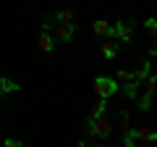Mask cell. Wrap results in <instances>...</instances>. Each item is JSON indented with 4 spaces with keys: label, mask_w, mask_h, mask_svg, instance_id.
I'll return each instance as SVG.
<instances>
[{
    "label": "cell",
    "mask_w": 157,
    "mask_h": 147,
    "mask_svg": "<svg viewBox=\"0 0 157 147\" xmlns=\"http://www.w3.org/2000/svg\"><path fill=\"white\" fill-rule=\"evenodd\" d=\"M92 87H94V92H97V97H100V100H105V97L115 95V92L121 89V84H118L115 79H110V76H97Z\"/></svg>",
    "instance_id": "obj_1"
},
{
    "label": "cell",
    "mask_w": 157,
    "mask_h": 147,
    "mask_svg": "<svg viewBox=\"0 0 157 147\" xmlns=\"http://www.w3.org/2000/svg\"><path fill=\"white\" fill-rule=\"evenodd\" d=\"M84 131H86L89 137H97V139H105V137L113 131V126L107 124L105 118H86V124H84Z\"/></svg>",
    "instance_id": "obj_2"
},
{
    "label": "cell",
    "mask_w": 157,
    "mask_h": 147,
    "mask_svg": "<svg viewBox=\"0 0 157 147\" xmlns=\"http://www.w3.org/2000/svg\"><path fill=\"white\" fill-rule=\"evenodd\" d=\"M73 34H76V24L73 21H60V24H55V29H52V40L55 42H71Z\"/></svg>",
    "instance_id": "obj_3"
},
{
    "label": "cell",
    "mask_w": 157,
    "mask_h": 147,
    "mask_svg": "<svg viewBox=\"0 0 157 147\" xmlns=\"http://www.w3.org/2000/svg\"><path fill=\"white\" fill-rule=\"evenodd\" d=\"M134 21H118L115 24V45H128L131 42V37H134Z\"/></svg>",
    "instance_id": "obj_4"
},
{
    "label": "cell",
    "mask_w": 157,
    "mask_h": 147,
    "mask_svg": "<svg viewBox=\"0 0 157 147\" xmlns=\"http://www.w3.org/2000/svg\"><path fill=\"white\" fill-rule=\"evenodd\" d=\"M92 29H94V34L97 37H105V40H110V42H115V26H113L110 21H94L92 24Z\"/></svg>",
    "instance_id": "obj_5"
},
{
    "label": "cell",
    "mask_w": 157,
    "mask_h": 147,
    "mask_svg": "<svg viewBox=\"0 0 157 147\" xmlns=\"http://www.w3.org/2000/svg\"><path fill=\"white\" fill-rule=\"evenodd\" d=\"M134 139H136V142H147V145H152V142H157V131L149 129V126H139V129H134Z\"/></svg>",
    "instance_id": "obj_6"
},
{
    "label": "cell",
    "mask_w": 157,
    "mask_h": 147,
    "mask_svg": "<svg viewBox=\"0 0 157 147\" xmlns=\"http://www.w3.org/2000/svg\"><path fill=\"white\" fill-rule=\"evenodd\" d=\"M149 74H152V71H149V61H141L139 66L131 71V81H134V84H141V81H144Z\"/></svg>",
    "instance_id": "obj_7"
},
{
    "label": "cell",
    "mask_w": 157,
    "mask_h": 147,
    "mask_svg": "<svg viewBox=\"0 0 157 147\" xmlns=\"http://www.w3.org/2000/svg\"><path fill=\"white\" fill-rule=\"evenodd\" d=\"M139 89H144L141 95H149V97H155V89H157V76H155V74H149V76H147V79L139 84Z\"/></svg>",
    "instance_id": "obj_8"
},
{
    "label": "cell",
    "mask_w": 157,
    "mask_h": 147,
    "mask_svg": "<svg viewBox=\"0 0 157 147\" xmlns=\"http://www.w3.org/2000/svg\"><path fill=\"white\" fill-rule=\"evenodd\" d=\"M37 45H39V50H45V53H52V50H55V40H52V34H47V32L39 34Z\"/></svg>",
    "instance_id": "obj_9"
},
{
    "label": "cell",
    "mask_w": 157,
    "mask_h": 147,
    "mask_svg": "<svg viewBox=\"0 0 157 147\" xmlns=\"http://www.w3.org/2000/svg\"><path fill=\"white\" fill-rule=\"evenodd\" d=\"M11 92H18L16 79H8V76H3V79H0V95H11Z\"/></svg>",
    "instance_id": "obj_10"
},
{
    "label": "cell",
    "mask_w": 157,
    "mask_h": 147,
    "mask_svg": "<svg viewBox=\"0 0 157 147\" xmlns=\"http://www.w3.org/2000/svg\"><path fill=\"white\" fill-rule=\"evenodd\" d=\"M115 55H118V45H115V42H102V58L113 61Z\"/></svg>",
    "instance_id": "obj_11"
},
{
    "label": "cell",
    "mask_w": 157,
    "mask_h": 147,
    "mask_svg": "<svg viewBox=\"0 0 157 147\" xmlns=\"http://www.w3.org/2000/svg\"><path fill=\"white\" fill-rule=\"evenodd\" d=\"M105 110H107V102H105V100L94 102V105H92V113H89V118H102V116H105Z\"/></svg>",
    "instance_id": "obj_12"
},
{
    "label": "cell",
    "mask_w": 157,
    "mask_h": 147,
    "mask_svg": "<svg viewBox=\"0 0 157 147\" xmlns=\"http://www.w3.org/2000/svg\"><path fill=\"white\" fill-rule=\"evenodd\" d=\"M52 18H55L58 24H60V21H71V18H73V13H71V8H60V11H55V13H52Z\"/></svg>",
    "instance_id": "obj_13"
},
{
    "label": "cell",
    "mask_w": 157,
    "mask_h": 147,
    "mask_svg": "<svg viewBox=\"0 0 157 147\" xmlns=\"http://www.w3.org/2000/svg\"><path fill=\"white\" fill-rule=\"evenodd\" d=\"M123 92H126V97H131V100H136V97H139V84H134V81H128V84H123Z\"/></svg>",
    "instance_id": "obj_14"
},
{
    "label": "cell",
    "mask_w": 157,
    "mask_h": 147,
    "mask_svg": "<svg viewBox=\"0 0 157 147\" xmlns=\"http://www.w3.org/2000/svg\"><path fill=\"white\" fill-rule=\"evenodd\" d=\"M152 100H155V97H149V95H139V97H136L139 110H149V108H152Z\"/></svg>",
    "instance_id": "obj_15"
},
{
    "label": "cell",
    "mask_w": 157,
    "mask_h": 147,
    "mask_svg": "<svg viewBox=\"0 0 157 147\" xmlns=\"http://www.w3.org/2000/svg\"><path fill=\"white\" fill-rule=\"evenodd\" d=\"M144 29H147L149 37H155V34H157V18H147V21H144Z\"/></svg>",
    "instance_id": "obj_16"
},
{
    "label": "cell",
    "mask_w": 157,
    "mask_h": 147,
    "mask_svg": "<svg viewBox=\"0 0 157 147\" xmlns=\"http://www.w3.org/2000/svg\"><path fill=\"white\" fill-rule=\"evenodd\" d=\"M55 18H52V16H47L45 18V21H42V32H47V34H52V29H55Z\"/></svg>",
    "instance_id": "obj_17"
},
{
    "label": "cell",
    "mask_w": 157,
    "mask_h": 147,
    "mask_svg": "<svg viewBox=\"0 0 157 147\" xmlns=\"http://www.w3.org/2000/svg\"><path fill=\"white\" fill-rule=\"evenodd\" d=\"M115 81L128 84V81H131V71H128V68H118V79H115Z\"/></svg>",
    "instance_id": "obj_18"
},
{
    "label": "cell",
    "mask_w": 157,
    "mask_h": 147,
    "mask_svg": "<svg viewBox=\"0 0 157 147\" xmlns=\"http://www.w3.org/2000/svg\"><path fill=\"white\" fill-rule=\"evenodd\" d=\"M118 124H121V129H128V113H126V110L118 113Z\"/></svg>",
    "instance_id": "obj_19"
},
{
    "label": "cell",
    "mask_w": 157,
    "mask_h": 147,
    "mask_svg": "<svg viewBox=\"0 0 157 147\" xmlns=\"http://www.w3.org/2000/svg\"><path fill=\"white\" fill-rule=\"evenodd\" d=\"M3 147H24V142H21V139H13V137H8V139L3 142Z\"/></svg>",
    "instance_id": "obj_20"
},
{
    "label": "cell",
    "mask_w": 157,
    "mask_h": 147,
    "mask_svg": "<svg viewBox=\"0 0 157 147\" xmlns=\"http://www.w3.org/2000/svg\"><path fill=\"white\" fill-rule=\"evenodd\" d=\"M134 139V129H123V142H131Z\"/></svg>",
    "instance_id": "obj_21"
},
{
    "label": "cell",
    "mask_w": 157,
    "mask_h": 147,
    "mask_svg": "<svg viewBox=\"0 0 157 147\" xmlns=\"http://www.w3.org/2000/svg\"><path fill=\"white\" fill-rule=\"evenodd\" d=\"M123 147H141V142H136V139H131V142H123Z\"/></svg>",
    "instance_id": "obj_22"
},
{
    "label": "cell",
    "mask_w": 157,
    "mask_h": 147,
    "mask_svg": "<svg viewBox=\"0 0 157 147\" xmlns=\"http://www.w3.org/2000/svg\"><path fill=\"white\" fill-rule=\"evenodd\" d=\"M78 147H89V142H78Z\"/></svg>",
    "instance_id": "obj_23"
},
{
    "label": "cell",
    "mask_w": 157,
    "mask_h": 147,
    "mask_svg": "<svg viewBox=\"0 0 157 147\" xmlns=\"http://www.w3.org/2000/svg\"><path fill=\"white\" fill-rule=\"evenodd\" d=\"M0 79H3V74H0Z\"/></svg>",
    "instance_id": "obj_24"
}]
</instances>
